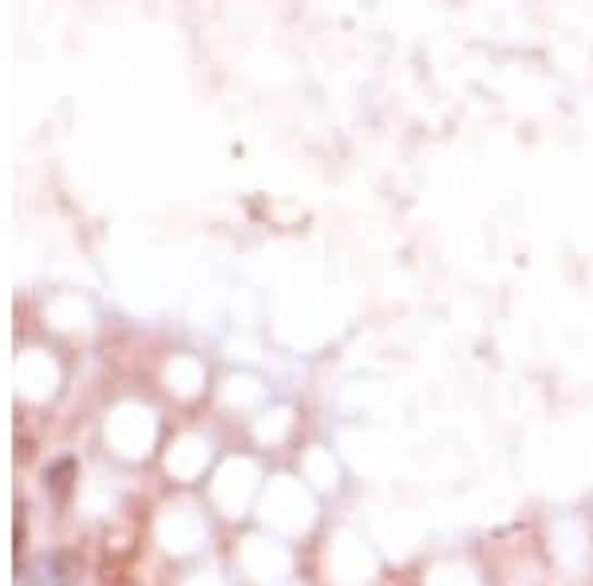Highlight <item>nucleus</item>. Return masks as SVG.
I'll return each mask as SVG.
<instances>
[{"label": "nucleus", "mask_w": 593, "mask_h": 586, "mask_svg": "<svg viewBox=\"0 0 593 586\" xmlns=\"http://www.w3.org/2000/svg\"><path fill=\"white\" fill-rule=\"evenodd\" d=\"M28 586H48V583H36V578H33V583H28Z\"/></svg>", "instance_id": "2"}, {"label": "nucleus", "mask_w": 593, "mask_h": 586, "mask_svg": "<svg viewBox=\"0 0 593 586\" xmlns=\"http://www.w3.org/2000/svg\"><path fill=\"white\" fill-rule=\"evenodd\" d=\"M72 471H75V464L72 459H56L52 468L44 471V483H48V491H52V495H60V500H64L68 495V488H72Z\"/></svg>", "instance_id": "1"}]
</instances>
